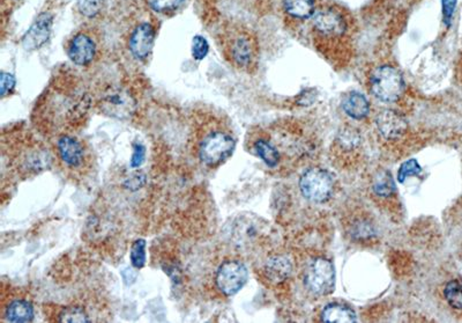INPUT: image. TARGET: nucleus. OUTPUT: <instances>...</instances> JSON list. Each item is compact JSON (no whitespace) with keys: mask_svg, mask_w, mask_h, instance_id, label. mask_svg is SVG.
I'll use <instances>...</instances> for the list:
<instances>
[{"mask_svg":"<svg viewBox=\"0 0 462 323\" xmlns=\"http://www.w3.org/2000/svg\"><path fill=\"white\" fill-rule=\"evenodd\" d=\"M236 138L226 122L212 111H198L192 122L190 149L202 167L216 169L233 156Z\"/></svg>","mask_w":462,"mask_h":323,"instance_id":"obj_1","label":"nucleus"},{"mask_svg":"<svg viewBox=\"0 0 462 323\" xmlns=\"http://www.w3.org/2000/svg\"><path fill=\"white\" fill-rule=\"evenodd\" d=\"M1 152L4 165L23 180L34 178L54 165L50 144L47 145L23 129L3 133Z\"/></svg>","mask_w":462,"mask_h":323,"instance_id":"obj_2","label":"nucleus"},{"mask_svg":"<svg viewBox=\"0 0 462 323\" xmlns=\"http://www.w3.org/2000/svg\"><path fill=\"white\" fill-rule=\"evenodd\" d=\"M88 107L85 93H79L76 89L73 93L67 89L64 93L63 89L54 87L52 92L45 94V103L35 113V124L47 138L60 133L74 132V128L81 122Z\"/></svg>","mask_w":462,"mask_h":323,"instance_id":"obj_3","label":"nucleus"},{"mask_svg":"<svg viewBox=\"0 0 462 323\" xmlns=\"http://www.w3.org/2000/svg\"><path fill=\"white\" fill-rule=\"evenodd\" d=\"M54 165L73 183H85L96 166L94 151L87 140L76 132H65L49 138Z\"/></svg>","mask_w":462,"mask_h":323,"instance_id":"obj_4","label":"nucleus"},{"mask_svg":"<svg viewBox=\"0 0 462 323\" xmlns=\"http://www.w3.org/2000/svg\"><path fill=\"white\" fill-rule=\"evenodd\" d=\"M246 262L237 251L222 254L212 262L207 276V286L215 295L230 298L237 295L248 282Z\"/></svg>","mask_w":462,"mask_h":323,"instance_id":"obj_5","label":"nucleus"},{"mask_svg":"<svg viewBox=\"0 0 462 323\" xmlns=\"http://www.w3.org/2000/svg\"><path fill=\"white\" fill-rule=\"evenodd\" d=\"M219 40L224 57L233 67L248 73L255 70L258 64V42L248 29L230 23L221 30Z\"/></svg>","mask_w":462,"mask_h":323,"instance_id":"obj_6","label":"nucleus"},{"mask_svg":"<svg viewBox=\"0 0 462 323\" xmlns=\"http://www.w3.org/2000/svg\"><path fill=\"white\" fill-rule=\"evenodd\" d=\"M0 319L3 322H33L35 319V305L32 295L23 288H6L3 284L0 299Z\"/></svg>","mask_w":462,"mask_h":323,"instance_id":"obj_7","label":"nucleus"},{"mask_svg":"<svg viewBox=\"0 0 462 323\" xmlns=\"http://www.w3.org/2000/svg\"><path fill=\"white\" fill-rule=\"evenodd\" d=\"M264 225L253 215H241L229 224L228 238L237 253L252 251L264 237Z\"/></svg>","mask_w":462,"mask_h":323,"instance_id":"obj_8","label":"nucleus"},{"mask_svg":"<svg viewBox=\"0 0 462 323\" xmlns=\"http://www.w3.org/2000/svg\"><path fill=\"white\" fill-rule=\"evenodd\" d=\"M67 54L78 67H89L100 52V38L93 28H82L74 33L67 42Z\"/></svg>","mask_w":462,"mask_h":323,"instance_id":"obj_9","label":"nucleus"},{"mask_svg":"<svg viewBox=\"0 0 462 323\" xmlns=\"http://www.w3.org/2000/svg\"><path fill=\"white\" fill-rule=\"evenodd\" d=\"M370 86L372 94L381 101L395 102L403 94L405 80L395 67L385 65L377 67L372 72Z\"/></svg>","mask_w":462,"mask_h":323,"instance_id":"obj_10","label":"nucleus"},{"mask_svg":"<svg viewBox=\"0 0 462 323\" xmlns=\"http://www.w3.org/2000/svg\"><path fill=\"white\" fill-rule=\"evenodd\" d=\"M299 189L312 203H325L333 193L334 180L323 168H310L299 178Z\"/></svg>","mask_w":462,"mask_h":323,"instance_id":"obj_11","label":"nucleus"},{"mask_svg":"<svg viewBox=\"0 0 462 323\" xmlns=\"http://www.w3.org/2000/svg\"><path fill=\"white\" fill-rule=\"evenodd\" d=\"M305 285L315 295H326L335 286V269L330 261L318 257L308 264L305 271Z\"/></svg>","mask_w":462,"mask_h":323,"instance_id":"obj_12","label":"nucleus"},{"mask_svg":"<svg viewBox=\"0 0 462 323\" xmlns=\"http://www.w3.org/2000/svg\"><path fill=\"white\" fill-rule=\"evenodd\" d=\"M98 307L89 299H78L57 310L54 320L60 323H88L98 321Z\"/></svg>","mask_w":462,"mask_h":323,"instance_id":"obj_13","label":"nucleus"},{"mask_svg":"<svg viewBox=\"0 0 462 323\" xmlns=\"http://www.w3.org/2000/svg\"><path fill=\"white\" fill-rule=\"evenodd\" d=\"M154 26L144 21L138 23L129 34V48L134 57L146 60L151 55L155 40Z\"/></svg>","mask_w":462,"mask_h":323,"instance_id":"obj_14","label":"nucleus"},{"mask_svg":"<svg viewBox=\"0 0 462 323\" xmlns=\"http://www.w3.org/2000/svg\"><path fill=\"white\" fill-rule=\"evenodd\" d=\"M261 278L270 284H279L286 280L291 273V264L283 255H271L261 262L259 268Z\"/></svg>","mask_w":462,"mask_h":323,"instance_id":"obj_15","label":"nucleus"},{"mask_svg":"<svg viewBox=\"0 0 462 323\" xmlns=\"http://www.w3.org/2000/svg\"><path fill=\"white\" fill-rule=\"evenodd\" d=\"M313 25L324 35L340 36L346 32V21L337 11L323 8L313 14Z\"/></svg>","mask_w":462,"mask_h":323,"instance_id":"obj_16","label":"nucleus"},{"mask_svg":"<svg viewBox=\"0 0 462 323\" xmlns=\"http://www.w3.org/2000/svg\"><path fill=\"white\" fill-rule=\"evenodd\" d=\"M102 110L109 116L125 118L132 113L133 103L129 96L120 89L109 91L100 100Z\"/></svg>","mask_w":462,"mask_h":323,"instance_id":"obj_17","label":"nucleus"},{"mask_svg":"<svg viewBox=\"0 0 462 323\" xmlns=\"http://www.w3.org/2000/svg\"><path fill=\"white\" fill-rule=\"evenodd\" d=\"M376 123L381 136L387 140H398L408 129L405 118L393 110L381 111V114L378 115Z\"/></svg>","mask_w":462,"mask_h":323,"instance_id":"obj_18","label":"nucleus"},{"mask_svg":"<svg viewBox=\"0 0 462 323\" xmlns=\"http://www.w3.org/2000/svg\"><path fill=\"white\" fill-rule=\"evenodd\" d=\"M51 26L52 18L49 14H41L38 16L23 36V47L27 50H35L45 45L50 36Z\"/></svg>","mask_w":462,"mask_h":323,"instance_id":"obj_19","label":"nucleus"},{"mask_svg":"<svg viewBox=\"0 0 462 323\" xmlns=\"http://www.w3.org/2000/svg\"><path fill=\"white\" fill-rule=\"evenodd\" d=\"M343 110L354 120H363L366 118L370 111V105L363 94L359 92H352L343 98Z\"/></svg>","mask_w":462,"mask_h":323,"instance_id":"obj_20","label":"nucleus"},{"mask_svg":"<svg viewBox=\"0 0 462 323\" xmlns=\"http://www.w3.org/2000/svg\"><path fill=\"white\" fill-rule=\"evenodd\" d=\"M348 234L356 241L371 240L376 234L374 226L370 219L364 215H354L347 222Z\"/></svg>","mask_w":462,"mask_h":323,"instance_id":"obj_21","label":"nucleus"},{"mask_svg":"<svg viewBox=\"0 0 462 323\" xmlns=\"http://www.w3.org/2000/svg\"><path fill=\"white\" fill-rule=\"evenodd\" d=\"M321 320L328 323H352L356 321V314L345 305L330 304L321 313Z\"/></svg>","mask_w":462,"mask_h":323,"instance_id":"obj_22","label":"nucleus"},{"mask_svg":"<svg viewBox=\"0 0 462 323\" xmlns=\"http://www.w3.org/2000/svg\"><path fill=\"white\" fill-rule=\"evenodd\" d=\"M287 13L296 19H308L316 12L315 0H283Z\"/></svg>","mask_w":462,"mask_h":323,"instance_id":"obj_23","label":"nucleus"},{"mask_svg":"<svg viewBox=\"0 0 462 323\" xmlns=\"http://www.w3.org/2000/svg\"><path fill=\"white\" fill-rule=\"evenodd\" d=\"M372 189L378 197L388 198L393 196L395 193V184L392 175L387 171H378L372 182Z\"/></svg>","mask_w":462,"mask_h":323,"instance_id":"obj_24","label":"nucleus"},{"mask_svg":"<svg viewBox=\"0 0 462 323\" xmlns=\"http://www.w3.org/2000/svg\"><path fill=\"white\" fill-rule=\"evenodd\" d=\"M337 145L339 153H346V154L355 153L361 145V137L352 129L341 131L337 136Z\"/></svg>","mask_w":462,"mask_h":323,"instance_id":"obj_25","label":"nucleus"},{"mask_svg":"<svg viewBox=\"0 0 462 323\" xmlns=\"http://www.w3.org/2000/svg\"><path fill=\"white\" fill-rule=\"evenodd\" d=\"M146 1L151 11L162 16H170L176 13L185 3V0H146Z\"/></svg>","mask_w":462,"mask_h":323,"instance_id":"obj_26","label":"nucleus"},{"mask_svg":"<svg viewBox=\"0 0 462 323\" xmlns=\"http://www.w3.org/2000/svg\"><path fill=\"white\" fill-rule=\"evenodd\" d=\"M104 0H76V10L83 18L93 19L103 10Z\"/></svg>","mask_w":462,"mask_h":323,"instance_id":"obj_27","label":"nucleus"},{"mask_svg":"<svg viewBox=\"0 0 462 323\" xmlns=\"http://www.w3.org/2000/svg\"><path fill=\"white\" fill-rule=\"evenodd\" d=\"M444 295L450 306L462 311V286L459 282L452 280L444 290Z\"/></svg>","mask_w":462,"mask_h":323,"instance_id":"obj_28","label":"nucleus"},{"mask_svg":"<svg viewBox=\"0 0 462 323\" xmlns=\"http://www.w3.org/2000/svg\"><path fill=\"white\" fill-rule=\"evenodd\" d=\"M131 264L136 269H142L146 264V241L144 239H137L131 246L129 251Z\"/></svg>","mask_w":462,"mask_h":323,"instance_id":"obj_29","label":"nucleus"},{"mask_svg":"<svg viewBox=\"0 0 462 323\" xmlns=\"http://www.w3.org/2000/svg\"><path fill=\"white\" fill-rule=\"evenodd\" d=\"M421 171L422 168L417 160L410 159L408 162H403L401 167H400L399 173H398V181H399L400 183H403L407 178L417 176V175L421 174Z\"/></svg>","mask_w":462,"mask_h":323,"instance_id":"obj_30","label":"nucleus"},{"mask_svg":"<svg viewBox=\"0 0 462 323\" xmlns=\"http://www.w3.org/2000/svg\"><path fill=\"white\" fill-rule=\"evenodd\" d=\"M209 45L206 38L202 36H195L192 41V56L197 60H204L207 56Z\"/></svg>","mask_w":462,"mask_h":323,"instance_id":"obj_31","label":"nucleus"},{"mask_svg":"<svg viewBox=\"0 0 462 323\" xmlns=\"http://www.w3.org/2000/svg\"><path fill=\"white\" fill-rule=\"evenodd\" d=\"M16 86V79L10 73H1V96H6L12 92Z\"/></svg>","mask_w":462,"mask_h":323,"instance_id":"obj_32","label":"nucleus"},{"mask_svg":"<svg viewBox=\"0 0 462 323\" xmlns=\"http://www.w3.org/2000/svg\"><path fill=\"white\" fill-rule=\"evenodd\" d=\"M456 7V0H443L444 21L446 23L447 27L451 25Z\"/></svg>","mask_w":462,"mask_h":323,"instance_id":"obj_33","label":"nucleus"},{"mask_svg":"<svg viewBox=\"0 0 462 323\" xmlns=\"http://www.w3.org/2000/svg\"><path fill=\"white\" fill-rule=\"evenodd\" d=\"M11 1H19V0H11Z\"/></svg>","mask_w":462,"mask_h":323,"instance_id":"obj_34","label":"nucleus"}]
</instances>
